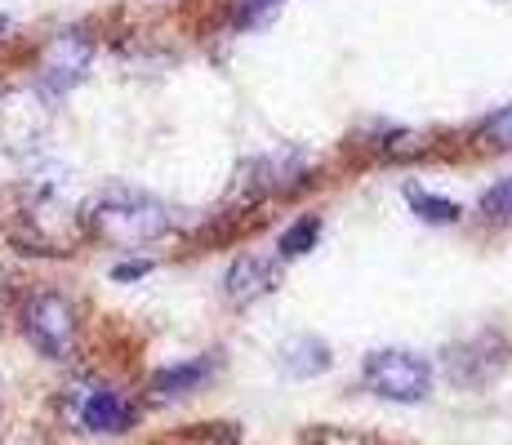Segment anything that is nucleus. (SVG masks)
<instances>
[{
  "instance_id": "1",
  "label": "nucleus",
  "mask_w": 512,
  "mask_h": 445,
  "mask_svg": "<svg viewBox=\"0 0 512 445\" xmlns=\"http://www.w3.org/2000/svg\"><path fill=\"white\" fill-rule=\"evenodd\" d=\"M90 227L112 245H147L170 232V210L156 196L116 187L103 201L90 205Z\"/></svg>"
},
{
  "instance_id": "2",
  "label": "nucleus",
  "mask_w": 512,
  "mask_h": 445,
  "mask_svg": "<svg viewBox=\"0 0 512 445\" xmlns=\"http://www.w3.org/2000/svg\"><path fill=\"white\" fill-rule=\"evenodd\" d=\"M361 383H366V392H374V397H383V401L415 405L432 392V365H428V356H419V352L383 348V352L366 356Z\"/></svg>"
},
{
  "instance_id": "3",
  "label": "nucleus",
  "mask_w": 512,
  "mask_h": 445,
  "mask_svg": "<svg viewBox=\"0 0 512 445\" xmlns=\"http://www.w3.org/2000/svg\"><path fill=\"white\" fill-rule=\"evenodd\" d=\"M23 334L49 361H67L76 348V308L58 290H41L23 303Z\"/></svg>"
},
{
  "instance_id": "4",
  "label": "nucleus",
  "mask_w": 512,
  "mask_h": 445,
  "mask_svg": "<svg viewBox=\"0 0 512 445\" xmlns=\"http://www.w3.org/2000/svg\"><path fill=\"white\" fill-rule=\"evenodd\" d=\"M94 63V36L85 32H58L54 41L45 45V58H41V94L45 98H63L67 89H76L85 81Z\"/></svg>"
},
{
  "instance_id": "5",
  "label": "nucleus",
  "mask_w": 512,
  "mask_h": 445,
  "mask_svg": "<svg viewBox=\"0 0 512 445\" xmlns=\"http://www.w3.org/2000/svg\"><path fill=\"white\" fill-rule=\"evenodd\" d=\"M281 281V263L268 259V254H241L228 276H223V294H228V303L236 308H250V303H259L263 294H272Z\"/></svg>"
},
{
  "instance_id": "6",
  "label": "nucleus",
  "mask_w": 512,
  "mask_h": 445,
  "mask_svg": "<svg viewBox=\"0 0 512 445\" xmlns=\"http://www.w3.org/2000/svg\"><path fill=\"white\" fill-rule=\"evenodd\" d=\"M277 365L290 379H317V374L330 370V343L317 339V334H294V339L281 343Z\"/></svg>"
},
{
  "instance_id": "7",
  "label": "nucleus",
  "mask_w": 512,
  "mask_h": 445,
  "mask_svg": "<svg viewBox=\"0 0 512 445\" xmlns=\"http://www.w3.org/2000/svg\"><path fill=\"white\" fill-rule=\"evenodd\" d=\"M130 419H134V410L125 405L121 392H112V388L85 392V401H81V423H85L90 432H125V428H130Z\"/></svg>"
},
{
  "instance_id": "8",
  "label": "nucleus",
  "mask_w": 512,
  "mask_h": 445,
  "mask_svg": "<svg viewBox=\"0 0 512 445\" xmlns=\"http://www.w3.org/2000/svg\"><path fill=\"white\" fill-rule=\"evenodd\" d=\"M214 370H219V361H214V356H192V361L165 365V370L152 374V392H156V397H187V392H196L201 383H210Z\"/></svg>"
},
{
  "instance_id": "9",
  "label": "nucleus",
  "mask_w": 512,
  "mask_h": 445,
  "mask_svg": "<svg viewBox=\"0 0 512 445\" xmlns=\"http://www.w3.org/2000/svg\"><path fill=\"white\" fill-rule=\"evenodd\" d=\"M406 205L415 210L419 223H432V227H446V223H459V219H464V205H459V201L432 196V192H423V187H415V183L406 187Z\"/></svg>"
},
{
  "instance_id": "10",
  "label": "nucleus",
  "mask_w": 512,
  "mask_h": 445,
  "mask_svg": "<svg viewBox=\"0 0 512 445\" xmlns=\"http://www.w3.org/2000/svg\"><path fill=\"white\" fill-rule=\"evenodd\" d=\"M317 236H321V214H299V219L277 236V259H299V254H308L312 245H317Z\"/></svg>"
},
{
  "instance_id": "11",
  "label": "nucleus",
  "mask_w": 512,
  "mask_h": 445,
  "mask_svg": "<svg viewBox=\"0 0 512 445\" xmlns=\"http://www.w3.org/2000/svg\"><path fill=\"white\" fill-rule=\"evenodd\" d=\"M481 214L495 223H508L512 219V174L499 178V183H490L486 192H481Z\"/></svg>"
},
{
  "instance_id": "12",
  "label": "nucleus",
  "mask_w": 512,
  "mask_h": 445,
  "mask_svg": "<svg viewBox=\"0 0 512 445\" xmlns=\"http://www.w3.org/2000/svg\"><path fill=\"white\" fill-rule=\"evenodd\" d=\"M481 138H490V147L508 152V147H512V103L499 107V112H490L486 121H481Z\"/></svg>"
},
{
  "instance_id": "13",
  "label": "nucleus",
  "mask_w": 512,
  "mask_h": 445,
  "mask_svg": "<svg viewBox=\"0 0 512 445\" xmlns=\"http://www.w3.org/2000/svg\"><path fill=\"white\" fill-rule=\"evenodd\" d=\"M281 9V0H236V27H259Z\"/></svg>"
},
{
  "instance_id": "14",
  "label": "nucleus",
  "mask_w": 512,
  "mask_h": 445,
  "mask_svg": "<svg viewBox=\"0 0 512 445\" xmlns=\"http://www.w3.org/2000/svg\"><path fill=\"white\" fill-rule=\"evenodd\" d=\"M147 272H152V263H147V259H139V263H116L112 267V281H121V285L125 281H143Z\"/></svg>"
},
{
  "instance_id": "15",
  "label": "nucleus",
  "mask_w": 512,
  "mask_h": 445,
  "mask_svg": "<svg viewBox=\"0 0 512 445\" xmlns=\"http://www.w3.org/2000/svg\"><path fill=\"white\" fill-rule=\"evenodd\" d=\"M0 32H9V18L5 14H0Z\"/></svg>"
}]
</instances>
